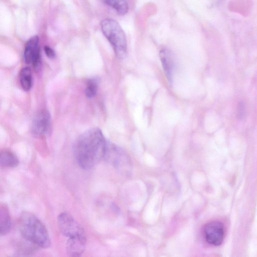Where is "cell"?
Masks as SVG:
<instances>
[{
	"label": "cell",
	"mask_w": 257,
	"mask_h": 257,
	"mask_svg": "<svg viewBox=\"0 0 257 257\" xmlns=\"http://www.w3.org/2000/svg\"><path fill=\"white\" fill-rule=\"evenodd\" d=\"M102 32L111 44L115 55L123 58L127 54V41L125 34L114 20L105 19L100 23Z\"/></svg>",
	"instance_id": "cell-3"
},
{
	"label": "cell",
	"mask_w": 257,
	"mask_h": 257,
	"mask_svg": "<svg viewBox=\"0 0 257 257\" xmlns=\"http://www.w3.org/2000/svg\"><path fill=\"white\" fill-rule=\"evenodd\" d=\"M107 144L101 130L90 128L81 134L74 146L78 165L83 169L93 167L104 156Z\"/></svg>",
	"instance_id": "cell-1"
},
{
	"label": "cell",
	"mask_w": 257,
	"mask_h": 257,
	"mask_svg": "<svg viewBox=\"0 0 257 257\" xmlns=\"http://www.w3.org/2000/svg\"><path fill=\"white\" fill-rule=\"evenodd\" d=\"M245 114V106L243 102H240L237 106L236 116L238 119H242Z\"/></svg>",
	"instance_id": "cell-15"
},
{
	"label": "cell",
	"mask_w": 257,
	"mask_h": 257,
	"mask_svg": "<svg viewBox=\"0 0 257 257\" xmlns=\"http://www.w3.org/2000/svg\"><path fill=\"white\" fill-rule=\"evenodd\" d=\"M98 82L96 79L91 78L88 80L85 89V95L88 98L94 97L97 91Z\"/></svg>",
	"instance_id": "cell-14"
},
{
	"label": "cell",
	"mask_w": 257,
	"mask_h": 257,
	"mask_svg": "<svg viewBox=\"0 0 257 257\" xmlns=\"http://www.w3.org/2000/svg\"><path fill=\"white\" fill-rule=\"evenodd\" d=\"M57 225L60 232L64 236L71 237L85 235L80 224L69 213L61 212L57 217Z\"/></svg>",
	"instance_id": "cell-4"
},
{
	"label": "cell",
	"mask_w": 257,
	"mask_h": 257,
	"mask_svg": "<svg viewBox=\"0 0 257 257\" xmlns=\"http://www.w3.org/2000/svg\"><path fill=\"white\" fill-rule=\"evenodd\" d=\"M24 59L28 64L33 65L37 67L41 61L40 47L39 38L37 35L32 37L26 44L24 53Z\"/></svg>",
	"instance_id": "cell-6"
},
{
	"label": "cell",
	"mask_w": 257,
	"mask_h": 257,
	"mask_svg": "<svg viewBox=\"0 0 257 257\" xmlns=\"http://www.w3.org/2000/svg\"><path fill=\"white\" fill-rule=\"evenodd\" d=\"M86 244V235L69 237L66 245L67 253L70 256H79L84 252Z\"/></svg>",
	"instance_id": "cell-8"
},
{
	"label": "cell",
	"mask_w": 257,
	"mask_h": 257,
	"mask_svg": "<svg viewBox=\"0 0 257 257\" xmlns=\"http://www.w3.org/2000/svg\"><path fill=\"white\" fill-rule=\"evenodd\" d=\"M103 4L114 9L120 15H125L128 11L126 0H100Z\"/></svg>",
	"instance_id": "cell-12"
},
{
	"label": "cell",
	"mask_w": 257,
	"mask_h": 257,
	"mask_svg": "<svg viewBox=\"0 0 257 257\" xmlns=\"http://www.w3.org/2000/svg\"><path fill=\"white\" fill-rule=\"evenodd\" d=\"M20 81L22 89L26 91L31 89L33 79L31 69L29 67L23 68L20 73Z\"/></svg>",
	"instance_id": "cell-13"
},
{
	"label": "cell",
	"mask_w": 257,
	"mask_h": 257,
	"mask_svg": "<svg viewBox=\"0 0 257 257\" xmlns=\"http://www.w3.org/2000/svg\"><path fill=\"white\" fill-rule=\"evenodd\" d=\"M11 227V221L8 207L2 205L0 207V233L5 235L9 232Z\"/></svg>",
	"instance_id": "cell-10"
},
{
	"label": "cell",
	"mask_w": 257,
	"mask_h": 257,
	"mask_svg": "<svg viewBox=\"0 0 257 257\" xmlns=\"http://www.w3.org/2000/svg\"><path fill=\"white\" fill-rule=\"evenodd\" d=\"M51 123V116L47 110L40 111L34 118L32 133L35 137H41L48 131Z\"/></svg>",
	"instance_id": "cell-7"
},
{
	"label": "cell",
	"mask_w": 257,
	"mask_h": 257,
	"mask_svg": "<svg viewBox=\"0 0 257 257\" xmlns=\"http://www.w3.org/2000/svg\"><path fill=\"white\" fill-rule=\"evenodd\" d=\"M224 234V225L218 221L208 222L203 228V234L206 241L212 245H220L223 241Z\"/></svg>",
	"instance_id": "cell-5"
},
{
	"label": "cell",
	"mask_w": 257,
	"mask_h": 257,
	"mask_svg": "<svg viewBox=\"0 0 257 257\" xmlns=\"http://www.w3.org/2000/svg\"><path fill=\"white\" fill-rule=\"evenodd\" d=\"M46 56L49 58H54L55 57V53L53 49L48 46H45L44 48Z\"/></svg>",
	"instance_id": "cell-16"
},
{
	"label": "cell",
	"mask_w": 257,
	"mask_h": 257,
	"mask_svg": "<svg viewBox=\"0 0 257 257\" xmlns=\"http://www.w3.org/2000/svg\"><path fill=\"white\" fill-rule=\"evenodd\" d=\"M164 72L169 83H171L175 70V57L172 52L168 49L161 50L159 53Z\"/></svg>",
	"instance_id": "cell-9"
},
{
	"label": "cell",
	"mask_w": 257,
	"mask_h": 257,
	"mask_svg": "<svg viewBox=\"0 0 257 257\" xmlns=\"http://www.w3.org/2000/svg\"><path fill=\"white\" fill-rule=\"evenodd\" d=\"M18 226L21 235L27 241L42 248L50 246L51 240L46 228L32 213H22L19 217Z\"/></svg>",
	"instance_id": "cell-2"
},
{
	"label": "cell",
	"mask_w": 257,
	"mask_h": 257,
	"mask_svg": "<svg viewBox=\"0 0 257 257\" xmlns=\"http://www.w3.org/2000/svg\"><path fill=\"white\" fill-rule=\"evenodd\" d=\"M19 164L17 157L11 151L4 150L1 153L0 165L4 168H14Z\"/></svg>",
	"instance_id": "cell-11"
}]
</instances>
